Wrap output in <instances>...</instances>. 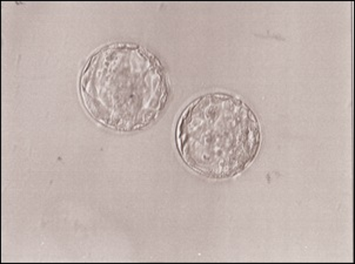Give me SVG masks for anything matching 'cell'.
<instances>
[{"label":"cell","instance_id":"1","mask_svg":"<svg viewBox=\"0 0 355 264\" xmlns=\"http://www.w3.org/2000/svg\"><path fill=\"white\" fill-rule=\"evenodd\" d=\"M89 116L110 130H144L166 107L170 84L162 62L139 45L113 42L89 57L79 80Z\"/></svg>","mask_w":355,"mask_h":264},{"label":"cell","instance_id":"2","mask_svg":"<svg viewBox=\"0 0 355 264\" xmlns=\"http://www.w3.org/2000/svg\"><path fill=\"white\" fill-rule=\"evenodd\" d=\"M261 146L254 112L236 96L209 93L185 108L177 125V147L184 164L213 180L245 172Z\"/></svg>","mask_w":355,"mask_h":264}]
</instances>
